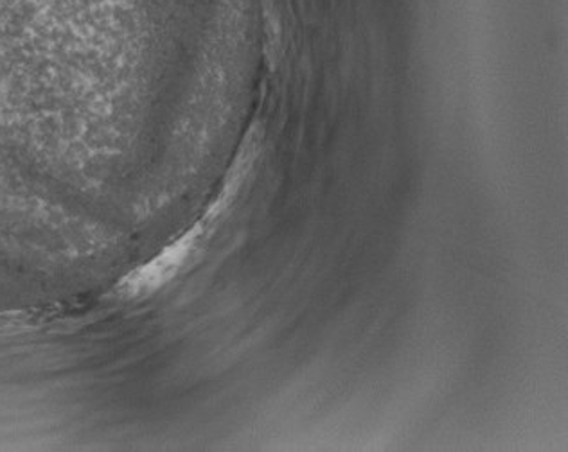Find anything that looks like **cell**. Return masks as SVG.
Masks as SVG:
<instances>
[{
	"label": "cell",
	"mask_w": 568,
	"mask_h": 452,
	"mask_svg": "<svg viewBox=\"0 0 568 452\" xmlns=\"http://www.w3.org/2000/svg\"><path fill=\"white\" fill-rule=\"evenodd\" d=\"M191 240H193L191 237H185L181 243H176L175 248H171L159 259L148 264L146 268L139 269L138 274L130 275L124 280L123 291L130 292V295H139V292L152 291L156 286H161L179 268V264L184 260L185 254L190 251Z\"/></svg>",
	"instance_id": "6da1fadb"
}]
</instances>
